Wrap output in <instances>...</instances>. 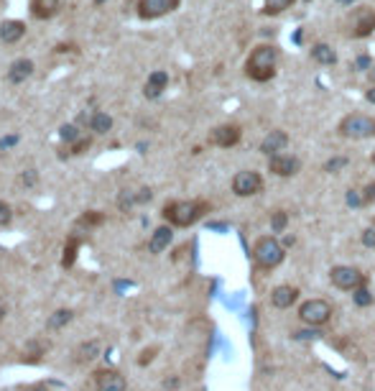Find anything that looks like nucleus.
Listing matches in <instances>:
<instances>
[{
	"mask_svg": "<svg viewBox=\"0 0 375 391\" xmlns=\"http://www.w3.org/2000/svg\"><path fill=\"white\" fill-rule=\"evenodd\" d=\"M181 6V0H138L135 13L143 21H153V18H163L168 13H174Z\"/></svg>",
	"mask_w": 375,
	"mask_h": 391,
	"instance_id": "nucleus-8",
	"label": "nucleus"
},
{
	"mask_svg": "<svg viewBox=\"0 0 375 391\" xmlns=\"http://www.w3.org/2000/svg\"><path fill=\"white\" fill-rule=\"evenodd\" d=\"M276 64H278V49L271 44H261L250 51L245 62V74L253 82H268L276 74Z\"/></svg>",
	"mask_w": 375,
	"mask_h": 391,
	"instance_id": "nucleus-2",
	"label": "nucleus"
},
{
	"mask_svg": "<svg viewBox=\"0 0 375 391\" xmlns=\"http://www.w3.org/2000/svg\"><path fill=\"white\" fill-rule=\"evenodd\" d=\"M31 74H34V62H31V59H18V62H13L11 69H8V80H11L13 85L26 82Z\"/></svg>",
	"mask_w": 375,
	"mask_h": 391,
	"instance_id": "nucleus-18",
	"label": "nucleus"
},
{
	"mask_svg": "<svg viewBox=\"0 0 375 391\" xmlns=\"http://www.w3.org/2000/svg\"><path fill=\"white\" fill-rule=\"evenodd\" d=\"M95 3H97V6H100V3H105V0H95Z\"/></svg>",
	"mask_w": 375,
	"mask_h": 391,
	"instance_id": "nucleus-46",
	"label": "nucleus"
},
{
	"mask_svg": "<svg viewBox=\"0 0 375 391\" xmlns=\"http://www.w3.org/2000/svg\"><path fill=\"white\" fill-rule=\"evenodd\" d=\"M339 3H355V0H339Z\"/></svg>",
	"mask_w": 375,
	"mask_h": 391,
	"instance_id": "nucleus-44",
	"label": "nucleus"
},
{
	"mask_svg": "<svg viewBox=\"0 0 375 391\" xmlns=\"http://www.w3.org/2000/svg\"><path fill=\"white\" fill-rule=\"evenodd\" d=\"M299 169H301V161L296 156H291V153L268 156V171L276 174V176H294V174H299Z\"/></svg>",
	"mask_w": 375,
	"mask_h": 391,
	"instance_id": "nucleus-11",
	"label": "nucleus"
},
{
	"mask_svg": "<svg viewBox=\"0 0 375 391\" xmlns=\"http://www.w3.org/2000/svg\"><path fill=\"white\" fill-rule=\"evenodd\" d=\"M329 281H332V286H337L342 292H355V289L367 284V276L355 266H332L329 269Z\"/></svg>",
	"mask_w": 375,
	"mask_h": 391,
	"instance_id": "nucleus-6",
	"label": "nucleus"
},
{
	"mask_svg": "<svg viewBox=\"0 0 375 391\" xmlns=\"http://www.w3.org/2000/svg\"><path fill=\"white\" fill-rule=\"evenodd\" d=\"M289 146V133L286 131H271L263 141H261V153H266V156H273V153H281L283 148Z\"/></svg>",
	"mask_w": 375,
	"mask_h": 391,
	"instance_id": "nucleus-14",
	"label": "nucleus"
},
{
	"mask_svg": "<svg viewBox=\"0 0 375 391\" xmlns=\"http://www.w3.org/2000/svg\"><path fill=\"white\" fill-rule=\"evenodd\" d=\"M59 136H62V141H77L79 138V125H74V123H67V125H62V131H59Z\"/></svg>",
	"mask_w": 375,
	"mask_h": 391,
	"instance_id": "nucleus-29",
	"label": "nucleus"
},
{
	"mask_svg": "<svg viewBox=\"0 0 375 391\" xmlns=\"http://www.w3.org/2000/svg\"><path fill=\"white\" fill-rule=\"evenodd\" d=\"M23 34H26V23L23 21L8 18V21L0 23V41H3V44H16V41L23 39Z\"/></svg>",
	"mask_w": 375,
	"mask_h": 391,
	"instance_id": "nucleus-15",
	"label": "nucleus"
},
{
	"mask_svg": "<svg viewBox=\"0 0 375 391\" xmlns=\"http://www.w3.org/2000/svg\"><path fill=\"white\" fill-rule=\"evenodd\" d=\"M3 315H6V309H3V304H0V320H3Z\"/></svg>",
	"mask_w": 375,
	"mask_h": 391,
	"instance_id": "nucleus-43",
	"label": "nucleus"
},
{
	"mask_svg": "<svg viewBox=\"0 0 375 391\" xmlns=\"http://www.w3.org/2000/svg\"><path fill=\"white\" fill-rule=\"evenodd\" d=\"M11 220H13V210H11V205H8V202H0V228L11 225Z\"/></svg>",
	"mask_w": 375,
	"mask_h": 391,
	"instance_id": "nucleus-31",
	"label": "nucleus"
},
{
	"mask_svg": "<svg viewBox=\"0 0 375 391\" xmlns=\"http://www.w3.org/2000/svg\"><path fill=\"white\" fill-rule=\"evenodd\" d=\"M362 246L375 248V225H372V228H367V230H362Z\"/></svg>",
	"mask_w": 375,
	"mask_h": 391,
	"instance_id": "nucleus-35",
	"label": "nucleus"
},
{
	"mask_svg": "<svg viewBox=\"0 0 375 391\" xmlns=\"http://www.w3.org/2000/svg\"><path fill=\"white\" fill-rule=\"evenodd\" d=\"M352 302H355L357 307H370V304H372V292L367 289V284L352 292Z\"/></svg>",
	"mask_w": 375,
	"mask_h": 391,
	"instance_id": "nucleus-28",
	"label": "nucleus"
},
{
	"mask_svg": "<svg viewBox=\"0 0 375 391\" xmlns=\"http://www.w3.org/2000/svg\"><path fill=\"white\" fill-rule=\"evenodd\" d=\"M296 299H299V289L291 286V284H278V286L271 292V304H273L276 309H289Z\"/></svg>",
	"mask_w": 375,
	"mask_h": 391,
	"instance_id": "nucleus-13",
	"label": "nucleus"
},
{
	"mask_svg": "<svg viewBox=\"0 0 375 391\" xmlns=\"http://www.w3.org/2000/svg\"><path fill=\"white\" fill-rule=\"evenodd\" d=\"M233 192L238 197H253L263 192V176L253 169H243L233 176Z\"/></svg>",
	"mask_w": 375,
	"mask_h": 391,
	"instance_id": "nucleus-7",
	"label": "nucleus"
},
{
	"mask_svg": "<svg viewBox=\"0 0 375 391\" xmlns=\"http://www.w3.org/2000/svg\"><path fill=\"white\" fill-rule=\"evenodd\" d=\"M294 3H296V0H263V13L266 16H281Z\"/></svg>",
	"mask_w": 375,
	"mask_h": 391,
	"instance_id": "nucleus-26",
	"label": "nucleus"
},
{
	"mask_svg": "<svg viewBox=\"0 0 375 391\" xmlns=\"http://www.w3.org/2000/svg\"><path fill=\"white\" fill-rule=\"evenodd\" d=\"M370 161H372V164H375V153H372V156H370Z\"/></svg>",
	"mask_w": 375,
	"mask_h": 391,
	"instance_id": "nucleus-45",
	"label": "nucleus"
},
{
	"mask_svg": "<svg viewBox=\"0 0 375 391\" xmlns=\"http://www.w3.org/2000/svg\"><path fill=\"white\" fill-rule=\"evenodd\" d=\"M365 100H367V102H372V105H375V85H372V87H370V90H367V92H365Z\"/></svg>",
	"mask_w": 375,
	"mask_h": 391,
	"instance_id": "nucleus-40",
	"label": "nucleus"
},
{
	"mask_svg": "<svg viewBox=\"0 0 375 391\" xmlns=\"http://www.w3.org/2000/svg\"><path fill=\"white\" fill-rule=\"evenodd\" d=\"M367 77H370V82L375 85V64H370V69H367Z\"/></svg>",
	"mask_w": 375,
	"mask_h": 391,
	"instance_id": "nucleus-42",
	"label": "nucleus"
},
{
	"mask_svg": "<svg viewBox=\"0 0 375 391\" xmlns=\"http://www.w3.org/2000/svg\"><path fill=\"white\" fill-rule=\"evenodd\" d=\"M286 225H289V213H283V210L271 213V230L273 233H283Z\"/></svg>",
	"mask_w": 375,
	"mask_h": 391,
	"instance_id": "nucleus-27",
	"label": "nucleus"
},
{
	"mask_svg": "<svg viewBox=\"0 0 375 391\" xmlns=\"http://www.w3.org/2000/svg\"><path fill=\"white\" fill-rule=\"evenodd\" d=\"M97 353H100V343H97V340L82 343V345L74 350V363H90V360H95Z\"/></svg>",
	"mask_w": 375,
	"mask_h": 391,
	"instance_id": "nucleus-23",
	"label": "nucleus"
},
{
	"mask_svg": "<svg viewBox=\"0 0 375 391\" xmlns=\"http://www.w3.org/2000/svg\"><path fill=\"white\" fill-rule=\"evenodd\" d=\"M90 128H92L95 133L105 136V133H110V128H112V118H110L107 113H102V110H95V115L90 118Z\"/></svg>",
	"mask_w": 375,
	"mask_h": 391,
	"instance_id": "nucleus-24",
	"label": "nucleus"
},
{
	"mask_svg": "<svg viewBox=\"0 0 375 391\" xmlns=\"http://www.w3.org/2000/svg\"><path fill=\"white\" fill-rule=\"evenodd\" d=\"M342 166H347V159H344V156H339V159H329V161L324 164V171H337V169H342Z\"/></svg>",
	"mask_w": 375,
	"mask_h": 391,
	"instance_id": "nucleus-34",
	"label": "nucleus"
},
{
	"mask_svg": "<svg viewBox=\"0 0 375 391\" xmlns=\"http://www.w3.org/2000/svg\"><path fill=\"white\" fill-rule=\"evenodd\" d=\"M372 225H375V215H372Z\"/></svg>",
	"mask_w": 375,
	"mask_h": 391,
	"instance_id": "nucleus-47",
	"label": "nucleus"
},
{
	"mask_svg": "<svg viewBox=\"0 0 375 391\" xmlns=\"http://www.w3.org/2000/svg\"><path fill=\"white\" fill-rule=\"evenodd\" d=\"M306 3H309V0H306Z\"/></svg>",
	"mask_w": 375,
	"mask_h": 391,
	"instance_id": "nucleus-48",
	"label": "nucleus"
},
{
	"mask_svg": "<svg viewBox=\"0 0 375 391\" xmlns=\"http://www.w3.org/2000/svg\"><path fill=\"white\" fill-rule=\"evenodd\" d=\"M372 31H375V11H360V18H357V23H355L352 36H355V39H365V36H370Z\"/></svg>",
	"mask_w": 375,
	"mask_h": 391,
	"instance_id": "nucleus-19",
	"label": "nucleus"
},
{
	"mask_svg": "<svg viewBox=\"0 0 375 391\" xmlns=\"http://www.w3.org/2000/svg\"><path fill=\"white\" fill-rule=\"evenodd\" d=\"M36 179H39V174H36V169H26V171H23V176H21V181H23L26 187H31V184H36Z\"/></svg>",
	"mask_w": 375,
	"mask_h": 391,
	"instance_id": "nucleus-37",
	"label": "nucleus"
},
{
	"mask_svg": "<svg viewBox=\"0 0 375 391\" xmlns=\"http://www.w3.org/2000/svg\"><path fill=\"white\" fill-rule=\"evenodd\" d=\"M240 138H243V131H240V125H235V123L217 125V128H212V131H210V136H207V141H210L212 146H220V148L238 146V143H240Z\"/></svg>",
	"mask_w": 375,
	"mask_h": 391,
	"instance_id": "nucleus-10",
	"label": "nucleus"
},
{
	"mask_svg": "<svg viewBox=\"0 0 375 391\" xmlns=\"http://www.w3.org/2000/svg\"><path fill=\"white\" fill-rule=\"evenodd\" d=\"M347 205H350V207H362V205H365V202H362V194H360L357 189H350V192H347Z\"/></svg>",
	"mask_w": 375,
	"mask_h": 391,
	"instance_id": "nucleus-32",
	"label": "nucleus"
},
{
	"mask_svg": "<svg viewBox=\"0 0 375 391\" xmlns=\"http://www.w3.org/2000/svg\"><path fill=\"white\" fill-rule=\"evenodd\" d=\"M90 143H92V138H77L74 143H72V153L77 156V153H84L87 148H90Z\"/></svg>",
	"mask_w": 375,
	"mask_h": 391,
	"instance_id": "nucleus-33",
	"label": "nucleus"
},
{
	"mask_svg": "<svg viewBox=\"0 0 375 391\" xmlns=\"http://www.w3.org/2000/svg\"><path fill=\"white\" fill-rule=\"evenodd\" d=\"M156 353H158V345H151V348H146V350H140V355L135 358V363L143 368V366H148L153 358H156Z\"/></svg>",
	"mask_w": 375,
	"mask_h": 391,
	"instance_id": "nucleus-30",
	"label": "nucleus"
},
{
	"mask_svg": "<svg viewBox=\"0 0 375 391\" xmlns=\"http://www.w3.org/2000/svg\"><path fill=\"white\" fill-rule=\"evenodd\" d=\"M95 391H128V381L120 371L115 368H97L92 373Z\"/></svg>",
	"mask_w": 375,
	"mask_h": 391,
	"instance_id": "nucleus-9",
	"label": "nucleus"
},
{
	"mask_svg": "<svg viewBox=\"0 0 375 391\" xmlns=\"http://www.w3.org/2000/svg\"><path fill=\"white\" fill-rule=\"evenodd\" d=\"M151 197H153V194H151V189H148V187H143V189L135 194V202H148Z\"/></svg>",
	"mask_w": 375,
	"mask_h": 391,
	"instance_id": "nucleus-38",
	"label": "nucleus"
},
{
	"mask_svg": "<svg viewBox=\"0 0 375 391\" xmlns=\"http://www.w3.org/2000/svg\"><path fill=\"white\" fill-rule=\"evenodd\" d=\"M74 320V309H69V307H62V309H56L51 317H49V322H46V330H62L64 325H69Z\"/></svg>",
	"mask_w": 375,
	"mask_h": 391,
	"instance_id": "nucleus-21",
	"label": "nucleus"
},
{
	"mask_svg": "<svg viewBox=\"0 0 375 391\" xmlns=\"http://www.w3.org/2000/svg\"><path fill=\"white\" fill-rule=\"evenodd\" d=\"M212 210V205L207 200H171L163 205L161 218L171 225V228H192L194 223H199L207 213Z\"/></svg>",
	"mask_w": 375,
	"mask_h": 391,
	"instance_id": "nucleus-1",
	"label": "nucleus"
},
{
	"mask_svg": "<svg viewBox=\"0 0 375 391\" xmlns=\"http://www.w3.org/2000/svg\"><path fill=\"white\" fill-rule=\"evenodd\" d=\"M286 258V248L276 241V236H263L255 241L253 246V264L261 269V271H273L283 264Z\"/></svg>",
	"mask_w": 375,
	"mask_h": 391,
	"instance_id": "nucleus-3",
	"label": "nucleus"
},
{
	"mask_svg": "<svg viewBox=\"0 0 375 391\" xmlns=\"http://www.w3.org/2000/svg\"><path fill=\"white\" fill-rule=\"evenodd\" d=\"M342 138H375V118L372 115H362V113H350L339 120L337 125Z\"/></svg>",
	"mask_w": 375,
	"mask_h": 391,
	"instance_id": "nucleus-4",
	"label": "nucleus"
},
{
	"mask_svg": "<svg viewBox=\"0 0 375 391\" xmlns=\"http://www.w3.org/2000/svg\"><path fill=\"white\" fill-rule=\"evenodd\" d=\"M299 320L309 327H324L332 320V304L327 299H309L299 307Z\"/></svg>",
	"mask_w": 375,
	"mask_h": 391,
	"instance_id": "nucleus-5",
	"label": "nucleus"
},
{
	"mask_svg": "<svg viewBox=\"0 0 375 391\" xmlns=\"http://www.w3.org/2000/svg\"><path fill=\"white\" fill-rule=\"evenodd\" d=\"M49 388V383H31V386H26L23 391H46Z\"/></svg>",
	"mask_w": 375,
	"mask_h": 391,
	"instance_id": "nucleus-39",
	"label": "nucleus"
},
{
	"mask_svg": "<svg viewBox=\"0 0 375 391\" xmlns=\"http://www.w3.org/2000/svg\"><path fill=\"white\" fill-rule=\"evenodd\" d=\"M82 238L79 236H69L64 243V256H62V269H72L77 264V253H79Z\"/></svg>",
	"mask_w": 375,
	"mask_h": 391,
	"instance_id": "nucleus-20",
	"label": "nucleus"
},
{
	"mask_svg": "<svg viewBox=\"0 0 375 391\" xmlns=\"http://www.w3.org/2000/svg\"><path fill=\"white\" fill-rule=\"evenodd\" d=\"M59 11V0H31V16L39 21H49Z\"/></svg>",
	"mask_w": 375,
	"mask_h": 391,
	"instance_id": "nucleus-17",
	"label": "nucleus"
},
{
	"mask_svg": "<svg viewBox=\"0 0 375 391\" xmlns=\"http://www.w3.org/2000/svg\"><path fill=\"white\" fill-rule=\"evenodd\" d=\"M18 138L16 136H8V138H3V143H0V146H11V143H16Z\"/></svg>",
	"mask_w": 375,
	"mask_h": 391,
	"instance_id": "nucleus-41",
	"label": "nucleus"
},
{
	"mask_svg": "<svg viewBox=\"0 0 375 391\" xmlns=\"http://www.w3.org/2000/svg\"><path fill=\"white\" fill-rule=\"evenodd\" d=\"M362 202H365V205L375 202V181H372V184H367V187L362 189Z\"/></svg>",
	"mask_w": 375,
	"mask_h": 391,
	"instance_id": "nucleus-36",
	"label": "nucleus"
},
{
	"mask_svg": "<svg viewBox=\"0 0 375 391\" xmlns=\"http://www.w3.org/2000/svg\"><path fill=\"white\" fill-rule=\"evenodd\" d=\"M311 59L316 64H334L337 62V54H334V49L329 44H314L311 46Z\"/></svg>",
	"mask_w": 375,
	"mask_h": 391,
	"instance_id": "nucleus-22",
	"label": "nucleus"
},
{
	"mask_svg": "<svg viewBox=\"0 0 375 391\" xmlns=\"http://www.w3.org/2000/svg\"><path fill=\"white\" fill-rule=\"evenodd\" d=\"M102 223H105V213H100V210H84L77 220L79 228H97Z\"/></svg>",
	"mask_w": 375,
	"mask_h": 391,
	"instance_id": "nucleus-25",
	"label": "nucleus"
},
{
	"mask_svg": "<svg viewBox=\"0 0 375 391\" xmlns=\"http://www.w3.org/2000/svg\"><path fill=\"white\" fill-rule=\"evenodd\" d=\"M171 238H174V228H171V225H158V228L153 230L151 241H148V251H151V253L166 251L168 243H171Z\"/></svg>",
	"mask_w": 375,
	"mask_h": 391,
	"instance_id": "nucleus-16",
	"label": "nucleus"
},
{
	"mask_svg": "<svg viewBox=\"0 0 375 391\" xmlns=\"http://www.w3.org/2000/svg\"><path fill=\"white\" fill-rule=\"evenodd\" d=\"M166 85H168V74H166L163 69H156V72L148 74V80H146V85H143V95H146L148 100H158V97L163 95Z\"/></svg>",
	"mask_w": 375,
	"mask_h": 391,
	"instance_id": "nucleus-12",
	"label": "nucleus"
}]
</instances>
